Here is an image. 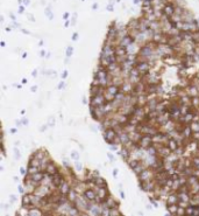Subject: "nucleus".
<instances>
[{"instance_id": "nucleus-21", "label": "nucleus", "mask_w": 199, "mask_h": 216, "mask_svg": "<svg viewBox=\"0 0 199 216\" xmlns=\"http://www.w3.org/2000/svg\"><path fill=\"white\" fill-rule=\"evenodd\" d=\"M78 195H79V194H78L75 189H70V192L68 193V199H69V201H70L71 203H75V201L77 200Z\"/></svg>"}, {"instance_id": "nucleus-16", "label": "nucleus", "mask_w": 199, "mask_h": 216, "mask_svg": "<svg viewBox=\"0 0 199 216\" xmlns=\"http://www.w3.org/2000/svg\"><path fill=\"white\" fill-rule=\"evenodd\" d=\"M84 198H86V200H89V201L97 202V194H96L95 189H86L84 192Z\"/></svg>"}, {"instance_id": "nucleus-38", "label": "nucleus", "mask_w": 199, "mask_h": 216, "mask_svg": "<svg viewBox=\"0 0 199 216\" xmlns=\"http://www.w3.org/2000/svg\"><path fill=\"white\" fill-rule=\"evenodd\" d=\"M108 157H109V159H111V160H112V161H113V160H114V158H113V155H112V154H108Z\"/></svg>"}, {"instance_id": "nucleus-3", "label": "nucleus", "mask_w": 199, "mask_h": 216, "mask_svg": "<svg viewBox=\"0 0 199 216\" xmlns=\"http://www.w3.org/2000/svg\"><path fill=\"white\" fill-rule=\"evenodd\" d=\"M116 136H118V132H116L113 127H109V128L104 130V139H105L108 144H112Z\"/></svg>"}, {"instance_id": "nucleus-41", "label": "nucleus", "mask_w": 199, "mask_h": 216, "mask_svg": "<svg viewBox=\"0 0 199 216\" xmlns=\"http://www.w3.org/2000/svg\"><path fill=\"white\" fill-rule=\"evenodd\" d=\"M67 75H68V73H67V71H65V73H64V74H63V77H64V78H65V77H67Z\"/></svg>"}, {"instance_id": "nucleus-33", "label": "nucleus", "mask_w": 199, "mask_h": 216, "mask_svg": "<svg viewBox=\"0 0 199 216\" xmlns=\"http://www.w3.org/2000/svg\"><path fill=\"white\" fill-rule=\"evenodd\" d=\"M119 215H121V212H120L119 208H112L111 209V215L109 216H119Z\"/></svg>"}, {"instance_id": "nucleus-10", "label": "nucleus", "mask_w": 199, "mask_h": 216, "mask_svg": "<svg viewBox=\"0 0 199 216\" xmlns=\"http://www.w3.org/2000/svg\"><path fill=\"white\" fill-rule=\"evenodd\" d=\"M185 89H186L188 95H189L191 98H192V97H196V96H199V90H198V88H197V85L190 83Z\"/></svg>"}, {"instance_id": "nucleus-4", "label": "nucleus", "mask_w": 199, "mask_h": 216, "mask_svg": "<svg viewBox=\"0 0 199 216\" xmlns=\"http://www.w3.org/2000/svg\"><path fill=\"white\" fill-rule=\"evenodd\" d=\"M106 103V98L102 95H96V96H91V101H90V107H101Z\"/></svg>"}, {"instance_id": "nucleus-17", "label": "nucleus", "mask_w": 199, "mask_h": 216, "mask_svg": "<svg viewBox=\"0 0 199 216\" xmlns=\"http://www.w3.org/2000/svg\"><path fill=\"white\" fill-rule=\"evenodd\" d=\"M135 42V40L130 36V35H126L121 41H120V44H122V46H125V47H128V46H130L132 43H134Z\"/></svg>"}, {"instance_id": "nucleus-25", "label": "nucleus", "mask_w": 199, "mask_h": 216, "mask_svg": "<svg viewBox=\"0 0 199 216\" xmlns=\"http://www.w3.org/2000/svg\"><path fill=\"white\" fill-rule=\"evenodd\" d=\"M30 166H36V167H40L41 165V160L39 158H36L35 155H32L30 159H29V162H28Z\"/></svg>"}, {"instance_id": "nucleus-28", "label": "nucleus", "mask_w": 199, "mask_h": 216, "mask_svg": "<svg viewBox=\"0 0 199 216\" xmlns=\"http://www.w3.org/2000/svg\"><path fill=\"white\" fill-rule=\"evenodd\" d=\"M104 96H105V98H106V102H113L114 98H115V96H114L113 94H111L109 91H107V90H105Z\"/></svg>"}, {"instance_id": "nucleus-43", "label": "nucleus", "mask_w": 199, "mask_h": 216, "mask_svg": "<svg viewBox=\"0 0 199 216\" xmlns=\"http://www.w3.org/2000/svg\"><path fill=\"white\" fill-rule=\"evenodd\" d=\"M198 123H199V120H198Z\"/></svg>"}, {"instance_id": "nucleus-11", "label": "nucleus", "mask_w": 199, "mask_h": 216, "mask_svg": "<svg viewBox=\"0 0 199 216\" xmlns=\"http://www.w3.org/2000/svg\"><path fill=\"white\" fill-rule=\"evenodd\" d=\"M178 201H179L178 192H171V193L168 195L167 205H175V203H178Z\"/></svg>"}, {"instance_id": "nucleus-14", "label": "nucleus", "mask_w": 199, "mask_h": 216, "mask_svg": "<svg viewBox=\"0 0 199 216\" xmlns=\"http://www.w3.org/2000/svg\"><path fill=\"white\" fill-rule=\"evenodd\" d=\"M57 172H58V168H57L56 164H54V161L51 160V161L48 164V166H47V168H46V172H44V173L50 174V175H54V174H56Z\"/></svg>"}, {"instance_id": "nucleus-27", "label": "nucleus", "mask_w": 199, "mask_h": 216, "mask_svg": "<svg viewBox=\"0 0 199 216\" xmlns=\"http://www.w3.org/2000/svg\"><path fill=\"white\" fill-rule=\"evenodd\" d=\"M41 169H40V167H36V166H30V165H28V168H27V174H29V175H32V174H34V173H36V172H40Z\"/></svg>"}, {"instance_id": "nucleus-34", "label": "nucleus", "mask_w": 199, "mask_h": 216, "mask_svg": "<svg viewBox=\"0 0 199 216\" xmlns=\"http://www.w3.org/2000/svg\"><path fill=\"white\" fill-rule=\"evenodd\" d=\"M176 215L182 216V215H186V212H185V208L184 207H178V210H177V214Z\"/></svg>"}, {"instance_id": "nucleus-35", "label": "nucleus", "mask_w": 199, "mask_h": 216, "mask_svg": "<svg viewBox=\"0 0 199 216\" xmlns=\"http://www.w3.org/2000/svg\"><path fill=\"white\" fill-rule=\"evenodd\" d=\"M192 139L196 140V141H199V132H193L192 133Z\"/></svg>"}, {"instance_id": "nucleus-29", "label": "nucleus", "mask_w": 199, "mask_h": 216, "mask_svg": "<svg viewBox=\"0 0 199 216\" xmlns=\"http://www.w3.org/2000/svg\"><path fill=\"white\" fill-rule=\"evenodd\" d=\"M199 182V179L196 176V175H190V176H188V184L190 185V186H192V185H195V184H197Z\"/></svg>"}, {"instance_id": "nucleus-6", "label": "nucleus", "mask_w": 199, "mask_h": 216, "mask_svg": "<svg viewBox=\"0 0 199 216\" xmlns=\"http://www.w3.org/2000/svg\"><path fill=\"white\" fill-rule=\"evenodd\" d=\"M139 145H140L141 148L147 150L148 147H150V146L153 145V136L143 134L142 138H141V140H140V143H139Z\"/></svg>"}, {"instance_id": "nucleus-15", "label": "nucleus", "mask_w": 199, "mask_h": 216, "mask_svg": "<svg viewBox=\"0 0 199 216\" xmlns=\"http://www.w3.org/2000/svg\"><path fill=\"white\" fill-rule=\"evenodd\" d=\"M142 133L140 132V131H133V132H130L129 133V138H130V140L132 141H134L135 144H139L140 143V140H141V138H142Z\"/></svg>"}, {"instance_id": "nucleus-7", "label": "nucleus", "mask_w": 199, "mask_h": 216, "mask_svg": "<svg viewBox=\"0 0 199 216\" xmlns=\"http://www.w3.org/2000/svg\"><path fill=\"white\" fill-rule=\"evenodd\" d=\"M102 202H104L108 208H111V209H112V208H119V206H120V203H119L114 198H112L111 195H108V196L106 198V200L102 201Z\"/></svg>"}, {"instance_id": "nucleus-32", "label": "nucleus", "mask_w": 199, "mask_h": 216, "mask_svg": "<svg viewBox=\"0 0 199 216\" xmlns=\"http://www.w3.org/2000/svg\"><path fill=\"white\" fill-rule=\"evenodd\" d=\"M192 41H193L196 44H199V30H197V32H192Z\"/></svg>"}, {"instance_id": "nucleus-40", "label": "nucleus", "mask_w": 199, "mask_h": 216, "mask_svg": "<svg viewBox=\"0 0 199 216\" xmlns=\"http://www.w3.org/2000/svg\"><path fill=\"white\" fill-rule=\"evenodd\" d=\"M196 77H197V78H199V70L197 71V73H196Z\"/></svg>"}, {"instance_id": "nucleus-39", "label": "nucleus", "mask_w": 199, "mask_h": 216, "mask_svg": "<svg viewBox=\"0 0 199 216\" xmlns=\"http://www.w3.org/2000/svg\"><path fill=\"white\" fill-rule=\"evenodd\" d=\"M19 191H20V193H23V188H22V187H21V186H20V187H19Z\"/></svg>"}, {"instance_id": "nucleus-13", "label": "nucleus", "mask_w": 199, "mask_h": 216, "mask_svg": "<svg viewBox=\"0 0 199 216\" xmlns=\"http://www.w3.org/2000/svg\"><path fill=\"white\" fill-rule=\"evenodd\" d=\"M127 54H128L127 47H125V46H122L120 43L115 46V55L116 56H126Z\"/></svg>"}, {"instance_id": "nucleus-31", "label": "nucleus", "mask_w": 199, "mask_h": 216, "mask_svg": "<svg viewBox=\"0 0 199 216\" xmlns=\"http://www.w3.org/2000/svg\"><path fill=\"white\" fill-rule=\"evenodd\" d=\"M190 126H191L192 132H199V123L198 121H192V123L190 124Z\"/></svg>"}, {"instance_id": "nucleus-37", "label": "nucleus", "mask_w": 199, "mask_h": 216, "mask_svg": "<svg viewBox=\"0 0 199 216\" xmlns=\"http://www.w3.org/2000/svg\"><path fill=\"white\" fill-rule=\"evenodd\" d=\"M71 157H72V158H74V159H78V157H79V155H78V153H76V152H74V153H72V155H71Z\"/></svg>"}, {"instance_id": "nucleus-26", "label": "nucleus", "mask_w": 199, "mask_h": 216, "mask_svg": "<svg viewBox=\"0 0 199 216\" xmlns=\"http://www.w3.org/2000/svg\"><path fill=\"white\" fill-rule=\"evenodd\" d=\"M95 184H96V186H99V187H106L107 186L106 180L104 178H101V176H97L95 179Z\"/></svg>"}, {"instance_id": "nucleus-9", "label": "nucleus", "mask_w": 199, "mask_h": 216, "mask_svg": "<svg viewBox=\"0 0 199 216\" xmlns=\"http://www.w3.org/2000/svg\"><path fill=\"white\" fill-rule=\"evenodd\" d=\"M106 88L104 85H95L92 84L91 85V90H90V94L91 96H96V95H102L105 92Z\"/></svg>"}, {"instance_id": "nucleus-19", "label": "nucleus", "mask_w": 199, "mask_h": 216, "mask_svg": "<svg viewBox=\"0 0 199 216\" xmlns=\"http://www.w3.org/2000/svg\"><path fill=\"white\" fill-rule=\"evenodd\" d=\"M30 178H32L34 181H36V182H40V184H41L42 179L44 178V172H42V171H40V172H36V173L32 174V175H30Z\"/></svg>"}, {"instance_id": "nucleus-24", "label": "nucleus", "mask_w": 199, "mask_h": 216, "mask_svg": "<svg viewBox=\"0 0 199 216\" xmlns=\"http://www.w3.org/2000/svg\"><path fill=\"white\" fill-rule=\"evenodd\" d=\"M106 90H107V91H109L111 94H113L114 96H116V94H118L121 89H120V87H118V85H115V84H113V83H112L111 85H108V87L106 88Z\"/></svg>"}, {"instance_id": "nucleus-5", "label": "nucleus", "mask_w": 199, "mask_h": 216, "mask_svg": "<svg viewBox=\"0 0 199 216\" xmlns=\"http://www.w3.org/2000/svg\"><path fill=\"white\" fill-rule=\"evenodd\" d=\"M135 67L137 68V70L141 74V76L147 75L148 73H150V69H151V67H150V64L148 62H137Z\"/></svg>"}, {"instance_id": "nucleus-23", "label": "nucleus", "mask_w": 199, "mask_h": 216, "mask_svg": "<svg viewBox=\"0 0 199 216\" xmlns=\"http://www.w3.org/2000/svg\"><path fill=\"white\" fill-rule=\"evenodd\" d=\"M192 130H191V126H190V124L189 125H185V127L183 128V131H182V134L185 137V138H192Z\"/></svg>"}, {"instance_id": "nucleus-20", "label": "nucleus", "mask_w": 199, "mask_h": 216, "mask_svg": "<svg viewBox=\"0 0 199 216\" xmlns=\"http://www.w3.org/2000/svg\"><path fill=\"white\" fill-rule=\"evenodd\" d=\"M28 215H30V216L44 215V212H42V209H41V208H39V207H32V208L29 209Z\"/></svg>"}, {"instance_id": "nucleus-8", "label": "nucleus", "mask_w": 199, "mask_h": 216, "mask_svg": "<svg viewBox=\"0 0 199 216\" xmlns=\"http://www.w3.org/2000/svg\"><path fill=\"white\" fill-rule=\"evenodd\" d=\"M120 89H121V91L125 92L126 95H129V94H133V92H134V84L130 83L129 81H127V82H125V83L121 85Z\"/></svg>"}, {"instance_id": "nucleus-36", "label": "nucleus", "mask_w": 199, "mask_h": 216, "mask_svg": "<svg viewBox=\"0 0 199 216\" xmlns=\"http://www.w3.org/2000/svg\"><path fill=\"white\" fill-rule=\"evenodd\" d=\"M71 54H72V48H71V47H69V48H68V52H67V55H68V56H70Z\"/></svg>"}, {"instance_id": "nucleus-30", "label": "nucleus", "mask_w": 199, "mask_h": 216, "mask_svg": "<svg viewBox=\"0 0 199 216\" xmlns=\"http://www.w3.org/2000/svg\"><path fill=\"white\" fill-rule=\"evenodd\" d=\"M191 105L193 108H199V96H196V97L191 98Z\"/></svg>"}, {"instance_id": "nucleus-1", "label": "nucleus", "mask_w": 199, "mask_h": 216, "mask_svg": "<svg viewBox=\"0 0 199 216\" xmlns=\"http://www.w3.org/2000/svg\"><path fill=\"white\" fill-rule=\"evenodd\" d=\"M155 175H156V171L151 167H147L137 175V179L139 181H148V180L155 179Z\"/></svg>"}, {"instance_id": "nucleus-18", "label": "nucleus", "mask_w": 199, "mask_h": 216, "mask_svg": "<svg viewBox=\"0 0 199 216\" xmlns=\"http://www.w3.org/2000/svg\"><path fill=\"white\" fill-rule=\"evenodd\" d=\"M179 145H181V144H179V143H178L176 139H174V138H170V140H169V143H168V145H167V146H168V147H169V148L172 151V152H175V151L178 148V146H179Z\"/></svg>"}, {"instance_id": "nucleus-42", "label": "nucleus", "mask_w": 199, "mask_h": 216, "mask_svg": "<svg viewBox=\"0 0 199 216\" xmlns=\"http://www.w3.org/2000/svg\"><path fill=\"white\" fill-rule=\"evenodd\" d=\"M198 147H199V141H198Z\"/></svg>"}, {"instance_id": "nucleus-22", "label": "nucleus", "mask_w": 199, "mask_h": 216, "mask_svg": "<svg viewBox=\"0 0 199 216\" xmlns=\"http://www.w3.org/2000/svg\"><path fill=\"white\" fill-rule=\"evenodd\" d=\"M178 203H175V205H167V209H168V213L170 215H176L177 214V210H178Z\"/></svg>"}, {"instance_id": "nucleus-2", "label": "nucleus", "mask_w": 199, "mask_h": 216, "mask_svg": "<svg viewBox=\"0 0 199 216\" xmlns=\"http://www.w3.org/2000/svg\"><path fill=\"white\" fill-rule=\"evenodd\" d=\"M95 192L97 194V202H102L106 200V198L109 195V192H108V187H99V186H96L95 187Z\"/></svg>"}, {"instance_id": "nucleus-12", "label": "nucleus", "mask_w": 199, "mask_h": 216, "mask_svg": "<svg viewBox=\"0 0 199 216\" xmlns=\"http://www.w3.org/2000/svg\"><path fill=\"white\" fill-rule=\"evenodd\" d=\"M70 189H71V187H70V184L64 179L63 181H62V184L60 185V187H58V191L62 193V194H64V195H68V193L70 192Z\"/></svg>"}]
</instances>
